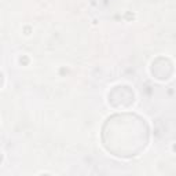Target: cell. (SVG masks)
<instances>
[{
	"mask_svg": "<svg viewBox=\"0 0 176 176\" xmlns=\"http://www.w3.org/2000/svg\"><path fill=\"white\" fill-rule=\"evenodd\" d=\"M0 161H1V156H0Z\"/></svg>",
	"mask_w": 176,
	"mask_h": 176,
	"instance_id": "obj_1",
	"label": "cell"
}]
</instances>
